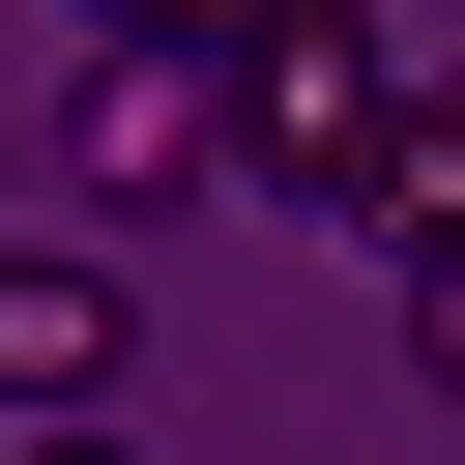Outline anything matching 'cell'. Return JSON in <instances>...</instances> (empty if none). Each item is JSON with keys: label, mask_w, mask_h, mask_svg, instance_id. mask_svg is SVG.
I'll return each instance as SVG.
<instances>
[{"label": "cell", "mask_w": 465, "mask_h": 465, "mask_svg": "<svg viewBox=\"0 0 465 465\" xmlns=\"http://www.w3.org/2000/svg\"><path fill=\"white\" fill-rule=\"evenodd\" d=\"M378 116H407L378 0H262V29H232V145H262L291 203H349V174H378Z\"/></svg>", "instance_id": "cell-1"}, {"label": "cell", "mask_w": 465, "mask_h": 465, "mask_svg": "<svg viewBox=\"0 0 465 465\" xmlns=\"http://www.w3.org/2000/svg\"><path fill=\"white\" fill-rule=\"evenodd\" d=\"M203 145H232V58H87L58 87V174H116V203H174Z\"/></svg>", "instance_id": "cell-2"}, {"label": "cell", "mask_w": 465, "mask_h": 465, "mask_svg": "<svg viewBox=\"0 0 465 465\" xmlns=\"http://www.w3.org/2000/svg\"><path fill=\"white\" fill-rule=\"evenodd\" d=\"M29 407H116V262H0V436Z\"/></svg>", "instance_id": "cell-3"}, {"label": "cell", "mask_w": 465, "mask_h": 465, "mask_svg": "<svg viewBox=\"0 0 465 465\" xmlns=\"http://www.w3.org/2000/svg\"><path fill=\"white\" fill-rule=\"evenodd\" d=\"M349 232H465V87H407V116H378V174H349Z\"/></svg>", "instance_id": "cell-4"}, {"label": "cell", "mask_w": 465, "mask_h": 465, "mask_svg": "<svg viewBox=\"0 0 465 465\" xmlns=\"http://www.w3.org/2000/svg\"><path fill=\"white\" fill-rule=\"evenodd\" d=\"M407 378L465 407V232H407Z\"/></svg>", "instance_id": "cell-5"}, {"label": "cell", "mask_w": 465, "mask_h": 465, "mask_svg": "<svg viewBox=\"0 0 465 465\" xmlns=\"http://www.w3.org/2000/svg\"><path fill=\"white\" fill-rule=\"evenodd\" d=\"M87 29H116V58H232L262 0H87Z\"/></svg>", "instance_id": "cell-6"}, {"label": "cell", "mask_w": 465, "mask_h": 465, "mask_svg": "<svg viewBox=\"0 0 465 465\" xmlns=\"http://www.w3.org/2000/svg\"><path fill=\"white\" fill-rule=\"evenodd\" d=\"M0 465H116V436H87V407H29V436H0Z\"/></svg>", "instance_id": "cell-7"}]
</instances>
